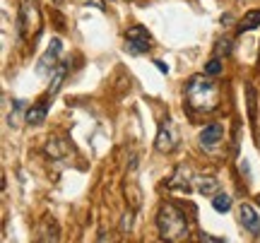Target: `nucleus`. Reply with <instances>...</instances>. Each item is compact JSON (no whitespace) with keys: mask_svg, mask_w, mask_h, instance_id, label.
I'll use <instances>...</instances> for the list:
<instances>
[{"mask_svg":"<svg viewBox=\"0 0 260 243\" xmlns=\"http://www.w3.org/2000/svg\"><path fill=\"white\" fill-rule=\"evenodd\" d=\"M157 226H159L161 241L167 243H176L188 236V217L176 205H171V202L161 205V210L157 215Z\"/></svg>","mask_w":260,"mask_h":243,"instance_id":"2","label":"nucleus"},{"mask_svg":"<svg viewBox=\"0 0 260 243\" xmlns=\"http://www.w3.org/2000/svg\"><path fill=\"white\" fill-rule=\"evenodd\" d=\"M154 147L159 152H164V154H169V152H174L178 147V128H176V123H174V118H164V121L159 123Z\"/></svg>","mask_w":260,"mask_h":243,"instance_id":"5","label":"nucleus"},{"mask_svg":"<svg viewBox=\"0 0 260 243\" xmlns=\"http://www.w3.org/2000/svg\"><path fill=\"white\" fill-rule=\"evenodd\" d=\"M229 46H232V44H229L226 39H224V41H219V48H217V56H222V53H224V56H226V53L232 51V48H229Z\"/></svg>","mask_w":260,"mask_h":243,"instance_id":"16","label":"nucleus"},{"mask_svg":"<svg viewBox=\"0 0 260 243\" xmlns=\"http://www.w3.org/2000/svg\"><path fill=\"white\" fill-rule=\"evenodd\" d=\"M41 29V10L37 0H24L19 8V34L37 37Z\"/></svg>","mask_w":260,"mask_h":243,"instance_id":"3","label":"nucleus"},{"mask_svg":"<svg viewBox=\"0 0 260 243\" xmlns=\"http://www.w3.org/2000/svg\"><path fill=\"white\" fill-rule=\"evenodd\" d=\"M246 94H248V118H255V92H253V87L248 84L246 87Z\"/></svg>","mask_w":260,"mask_h":243,"instance_id":"15","label":"nucleus"},{"mask_svg":"<svg viewBox=\"0 0 260 243\" xmlns=\"http://www.w3.org/2000/svg\"><path fill=\"white\" fill-rule=\"evenodd\" d=\"M60 51H63V46H60V39H53L51 41V46L46 48V53H44V58L39 60V75H51V73H56L58 67V56H60Z\"/></svg>","mask_w":260,"mask_h":243,"instance_id":"6","label":"nucleus"},{"mask_svg":"<svg viewBox=\"0 0 260 243\" xmlns=\"http://www.w3.org/2000/svg\"><path fill=\"white\" fill-rule=\"evenodd\" d=\"M255 27H260V10H251V12L243 15V19L239 22V34H243V31H253Z\"/></svg>","mask_w":260,"mask_h":243,"instance_id":"11","label":"nucleus"},{"mask_svg":"<svg viewBox=\"0 0 260 243\" xmlns=\"http://www.w3.org/2000/svg\"><path fill=\"white\" fill-rule=\"evenodd\" d=\"M190 181H193V176H190V171H188L186 166H178L176 168V173H174V176H171V181H169V188H171V190H190V188H193V183H190Z\"/></svg>","mask_w":260,"mask_h":243,"instance_id":"9","label":"nucleus"},{"mask_svg":"<svg viewBox=\"0 0 260 243\" xmlns=\"http://www.w3.org/2000/svg\"><path fill=\"white\" fill-rule=\"evenodd\" d=\"M193 188L200 193V195H217L219 181L212 176H193Z\"/></svg>","mask_w":260,"mask_h":243,"instance_id":"10","label":"nucleus"},{"mask_svg":"<svg viewBox=\"0 0 260 243\" xmlns=\"http://www.w3.org/2000/svg\"><path fill=\"white\" fill-rule=\"evenodd\" d=\"M222 125H219V123H210V125H205L203 130H200V145H203V147H207V150H210V147H214V145H217V142L222 140Z\"/></svg>","mask_w":260,"mask_h":243,"instance_id":"8","label":"nucleus"},{"mask_svg":"<svg viewBox=\"0 0 260 243\" xmlns=\"http://www.w3.org/2000/svg\"><path fill=\"white\" fill-rule=\"evenodd\" d=\"M24 121L31 123V125H41V123L46 121V106H31V109H27Z\"/></svg>","mask_w":260,"mask_h":243,"instance_id":"12","label":"nucleus"},{"mask_svg":"<svg viewBox=\"0 0 260 243\" xmlns=\"http://www.w3.org/2000/svg\"><path fill=\"white\" fill-rule=\"evenodd\" d=\"M186 101L193 111L212 113L219 106V87L205 75H193L186 82Z\"/></svg>","mask_w":260,"mask_h":243,"instance_id":"1","label":"nucleus"},{"mask_svg":"<svg viewBox=\"0 0 260 243\" xmlns=\"http://www.w3.org/2000/svg\"><path fill=\"white\" fill-rule=\"evenodd\" d=\"M212 207L217 212H229V210H232V197L226 195V193H217V195L212 197Z\"/></svg>","mask_w":260,"mask_h":243,"instance_id":"13","label":"nucleus"},{"mask_svg":"<svg viewBox=\"0 0 260 243\" xmlns=\"http://www.w3.org/2000/svg\"><path fill=\"white\" fill-rule=\"evenodd\" d=\"M154 65H157V67H159V70H161V73H169V67H167V65H164V63H161V60H157V63H154Z\"/></svg>","mask_w":260,"mask_h":243,"instance_id":"18","label":"nucleus"},{"mask_svg":"<svg viewBox=\"0 0 260 243\" xmlns=\"http://www.w3.org/2000/svg\"><path fill=\"white\" fill-rule=\"evenodd\" d=\"M149 48H152V37H149V31L145 27H135L128 29V34H125V51H128L130 56H142V53H147Z\"/></svg>","mask_w":260,"mask_h":243,"instance_id":"4","label":"nucleus"},{"mask_svg":"<svg viewBox=\"0 0 260 243\" xmlns=\"http://www.w3.org/2000/svg\"><path fill=\"white\" fill-rule=\"evenodd\" d=\"M219 73H222V60H219V58H212V60L205 65V75L214 77V75H219Z\"/></svg>","mask_w":260,"mask_h":243,"instance_id":"14","label":"nucleus"},{"mask_svg":"<svg viewBox=\"0 0 260 243\" xmlns=\"http://www.w3.org/2000/svg\"><path fill=\"white\" fill-rule=\"evenodd\" d=\"M239 222H241V226L248 229L251 234H260V215L248 202H241V205H239Z\"/></svg>","mask_w":260,"mask_h":243,"instance_id":"7","label":"nucleus"},{"mask_svg":"<svg viewBox=\"0 0 260 243\" xmlns=\"http://www.w3.org/2000/svg\"><path fill=\"white\" fill-rule=\"evenodd\" d=\"M203 243H224L219 238H214V236H203Z\"/></svg>","mask_w":260,"mask_h":243,"instance_id":"17","label":"nucleus"}]
</instances>
